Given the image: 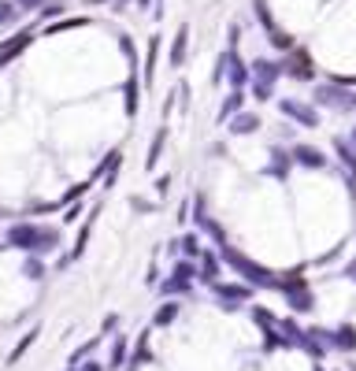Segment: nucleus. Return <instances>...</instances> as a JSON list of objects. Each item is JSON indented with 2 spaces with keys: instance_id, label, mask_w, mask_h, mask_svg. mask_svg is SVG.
Here are the masks:
<instances>
[{
  "instance_id": "obj_1",
  "label": "nucleus",
  "mask_w": 356,
  "mask_h": 371,
  "mask_svg": "<svg viewBox=\"0 0 356 371\" xmlns=\"http://www.w3.org/2000/svg\"><path fill=\"white\" fill-rule=\"evenodd\" d=\"M219 260L234 271V275H241V282H249L253 290H278V275H275V271L264 267L260 260L245 256L237 245H219Z\"/></svg>"
},
{
  "instance_id": "obj_2",
  "label": "nucleus",
  "mask_w": 356,
  "mask_h": 371,
  "mask_svg": "<svg viewBox=\"0 0 356 371\" xmlns=\"http://www.w3.org/2000/svg\"><path fill=\"white\" fill-rule=\"evenodd\" d=\"M249 71H253V101H275V82L282 79V63H275V60H253L249 63Z\"/></svg>"
},
{
  "instance_id": "obj_3",
  "label": "nucleus",
  "mask_w": 356,
  "mask_h": 371,
  "mask_svg": "<svg viewBox=\"0 0 356 371\" xmlns=\"http://www.w3.org/2000/svg\"><path fill=\"white\" fill-rule=\"evenodd\" d=\"M230 82V90H245L253 79V71H249V63H245L241 56H237V45H230L219 56V63H215V82Z\"/></svg>"
},
{
  "instance_id": "obj_4",
  "label": "nucleus",
  "mask_w": 356,
  "mask_h": 371,
  "mask_svg": "<svg viewBox=\"0 0 356 371\" xmlns=\"http://www.w3.org/2000/svg\"><path fill=\"white\" fill-rule=\"evenodd\" d=\"M212 293H215V301H219L223 312H237L241 304L253 301L249 282H212Z\"/></svg>"
},
{
  "instance_id": "obj_5",
  "label": "nucleus",
  "mask_w": 356,
  "mask_h": 371,
  "mask_svg": "<svg viewBox=\"0 0 356 371\" xmlns=\"http://www.w3.org/2000/svg\"><path fill=\"white\" fill-rule=\"evenodd\" d=\"M312 101H316V108H330V112H353V108H356V93H349L338 82H327V85H319V90H316Z\"/></svg>"
},
{
  "instance_id": "obj_6",
  "label": "nucleus",
  "mask_w": 356,
  "mask_h": 371,
  "mask_svg": "<svg viewBox=\"0 0 356 371\" xmlns=\"http://www.w3.org/2000/svg\"><path fill=\"white\" fill-rule=\"evenodd\" d=\"M37 231L41 223H30V220H19L4 231V245L8 249H19V253H34L37 249Z\"/></svg>"
},
{
  "instance_id": "obj_7",
  "label": "nucleus",
  "mask_w": 356,
  "mask_h": 371,
  "mask_svg": "<svg viewBox=\"0 0 356 371\" xmlns=\"http://www.w3.org/2000/svg\"><path fill=\"white\" fill-rule=\"evenodd\" d=\"M278 112L286 119H294L297 126H308V130L319 126V108L308 104V101H297V97H282V101H278Z\"/></svg>"
},
{
  "instance_id": "obj_8",
  "label": "nucleus",
  "mask_w": 356,
  "mask_h": 371,
  "mask_svg": "<svg viewBox=\"0 0 356 371\" xmlns=\"http://www.w3.org/2000/svg\"><path fill=\"white\" fill-rule=\"evenodd\" d=\"M282 74H289V79H297V82H312L316 79V63H312V56L305 49H289V60L282 63Z\"/></svg>"
},
{
  "instance_id": "obj_9",
  "label": "nucleus",
  "mask_w": 356,
  "mask_h": 371,
  "mask_svg": "<svg viewBox=\"0 0 356 371\" xmlns=\"http://www.w3.org/2000/svg\"><path fill=\"white\" fill-rule=\"evenodd\" d=\"M267 167H264V174L267 179H275V182H286L289 179V167H294V152L289 149H282V145H271L267 149Z\"/></svg>"
},
{
  "instance_id": "obj_10",
  "label": "nucleus",
  "mask_w": 356,
  "mask_h": 371,
  "mask_svg": "<svg viewBox=\"0 0 356 371\" xmlns=\"http://www.w3.org/2000/svg\"><path fill=\"white\" fill-rule=\"evenodd\" d=\"M34 45V30H23V34H15V38H8L4 45H0V67H8L12 60H19L23 52Z\"/></svg>"
},
{
  "instance_id": "obj_11",
  "label": "nucleus",
  "mask_w": 356,
  "mask_h": 371,
  "mask_svg": "<svg viewBox=\"0 0 356 371\" xmlns=\"http://www.w3.org/2000/svg\"><path fill=\"white\" fill-rule=\"evenodd\" d=\"M289 152H294V163H297V167H308V171H323V167H327V156H323V149L308 145V141H300V145H294Z\"/></svg>"
},
{
  "instance_id": "obj_12",
  "label": "nucleus",
  "mask_w": 356,
  "mask_h": 371,
  "mask_svg": "<svg viewBox=\"0 0 356 371\" xmlns=\"http://www.w3.org/2000/svg\"><path fill=\"white\" fill-rule=\"evenodd\" d=\"M260 126H264V119L256 112H237L234 119H226V134H230V138H249Z\"/></svg>"
},
{
  "instance_id": "obj_13",
  "label": "nucleus",
  "mask_w": 356,
  "mask_h": 371,
  "mask_svg": "<svg viewBox=\"0 0 356 371\" xmlns=\"http://www.w3.org/2000/svg\"><path fill=\"white\" fill-rule=\"evenodd\" d=\"M60 245H63V231H60V226H56V223H41L34 253H37V256H49V253H56Z\"/></svg>"
},
{
  "instance_id": "obj_14",
  "label": "nucleus",
  "mask_w": 356,
  "mask_h": 371,
  "mask_svg": "<svg viewBox=\"0 0 356 371\" xmlns=\"http://www.w3.org/2000/svg\"><path fill=\"white\" fill-rule=\"evenodd\" d=\"M219 267H223V260H219V249H215V253H208V249H204V253L197 256V271H201V282H219Z\"/></svg>"
},
{
  "instance_id": "obj_15",
  "label": "nucleus",
  "mask_w": 356,
  "mask_h": 371,
  "mask_svg": "<svg viewBox=\"0 0 356 371\" xmlns=\"http://www.w3.org/2000/svg\"><path fill=\"white\" fill-rule=\"evenodd\" d=\"M237 112H245V90H230V93H226V101L219 104V115H215V123L226 126V119H234Z\"/></svg>"
},
{
  "instance_id": "obj_16",
  "label": "nucleus",
  "mask_w": 356,
  "mask_h": 371,
  "mask_svg": "<svg viewBox=\"0 0 356 371\" xmlns=\"http://www.w3.org/2000/svg\"><path fill=\"white\" fill-rule=\"evenodd\" d=\"M186 52H189V26H178V34H175V45H171L167 63H171V67H182V63H186Z\"/></svg>"
},
{
  "instance_id": "obj_17",
  "label": "nucleus",
  "mask_w": 356,
  "mask_h": 371,
  "mask_svg": "<svg viewBox=\"0 0 356 371\" xmlns=\"http://www.w3.org/2000/svg\"><path fill=\"white\" fill-rule=\"evenodd\" d=\"M334 156H338L345 163V171H349V179L356 182V145L353 141H341V138H334Z\"/></svg>"
},
{
  "instance_id": "obj_18",
  "label": "nucleus",
  "mask_w": 356,
  "mask_h": 371,
  "mask_svg": "<svg viewBox=\"0 0 356 371\" xmlns=\"http://www.w3.org/2000/svg\"><path fill=\"white\" fill-rule=\"evenodd\" d=\"M330 345L341 349V353H353V349H356V327L353 323H341L338 331H330Z\"/></svg>"
},
{
  "instance_id": "obj_19",
  "label": "nucleus",
  "mask_w": 356,
  "mask_h": 371,
  "mask_svg": "<svg viewBox=\"0 0 356 371\" xmlns=\"http://www.w3.org/2000/svg\"><path fill=\"white\" fill-rule=\"evenodd\" d=\"M286 301H289V308H294V312H312V308H316V297H312V290H308V286L289 290V293H286Z\"/></svg>"
},
{
  "instance_id": "obj_20",
  "label": "nucleus",
  "mask_w": 356,
  "mask_h": 371,
  "mask_svg": "<svg viewBox=\"0 0 356 371\" xmlns=\"http://www.w3.org/2000/svg\"><path fill=\"white\" fill-rule=\"evenodd\" d=\"M23 275L30 279V282H41L49 275V267H45V256H37V253H26V260H23Z\"/></svg>"
},
{
  "instance_id": "obj_21",
  "label": "nucleus",
  "mask_w": 356,
  "mask_h": 371,
  "mask_svg": "<svg viewBox=\"0 0 356 371\" xmlns=\"http://www.w3.org/2000/svg\"><path fill=\"white\" fill-rule=\"evenodd\" d=\"M142 112V82H137V71L130 74L126 82V115H137Z\"/></svg>"
},
{
  "instance_id": "obj_22",
  "label": "nucleus",
  "mask_w": 356,
  "mask_h": 371,
  "mask_svg": "<svg viewBox=\"0 0 356 371\" xmlns=\"http://www.w3.org/2000/svg\"><path fill=\"white\" fill-rule=\"evenodd\" d=\"M178 249H182V256H186V260H197V256L204 253V249H201V234H197V231L182 234V238H178Z\"/></svg>"
},
{
  "instance_id": "obj_23",
  "label": "nucleus",
  "mask_w": 356,
  "mask_h": 371,
  "mask_svg": "<svg viewBox=\"0 0 356 371\" xmlns=\"http://www.w3.org/2000/svg\"><path fill=\"white\" fill-rule=\"evenodd\" d=\"M164 145H167V126H164V130H156L153 145H149V156H145V167H149V171H153L156 163H160V152H164Z\"/></svg>"
},
{
  "instance_id": "obj_24",
  "label": "nucleus",
  "mask_w": 356,
  "mask_h": 371,
  "mask_svg": "<svg viewBox=\"0 0 356 371\" xmlns=\"http://www.w3.org/2000/svg\"><path fill=\"white\" fill-rule=\"evenodd\" d=\"M253 8H256V19H260V26L267 30V34H278L275 15H271V8H267V0H253Z\"/></svg>"
},
{
  "instance_id": "obj_25",
  "label": "nucleus",
  "mask_w": 356,
  "mask_h": 371,
  "mask_svg": "<svg viewBox=\"0 0 356 371\" xmlns=\"http://www.w3.org/2000/svg\"><path fill=\"white\" fill-rule=\"evenodd\" d=\"M189 290H193V282H182L175 275H171L167 282H160V293H164V297H182V293H189Z\"/></svg>"
},
{
  "instance_id": "obj_26",
  "label": "nucleus",
  "mask_w": 356,
  "mask_h": 371,
  "mask_svg": "<svg viewBox=\"0 0 356 371\" xmlns=\"http://www.w3.org/2000/svg\"><path fill=\"white\" fill-rule=\"evenodd\" d=\"M175 315H178V304L175 301H164L156 308V315H153V327H167V323H175Z\"/></svg>"
},
{
  "instance_id": "obj_27",
  "label": "nucleus",
  "mask_w": 356,
  "mask_h": 371,
  "mask_svg": "<svg viewBox=\"0 0 356 371\" xmlns=\"http://www.w3.org/2000/svg\"><path fill=\"white\" fill-rule=\"evenodd\" d=\"M123 356H126V338L119 334L115 342H112V356H108V371H119V368H123Z\"/></svg>"
},
{
  "instance_id": "obj_28",
  "label": "nucleus",
  "mask_w": 356,
  "mask_h": 371,
  "mask_svg": "<svg viewBox=\"0 0 356 371\" xmlns=\"http://www.w3.org/2000/svg\"><path fill=\"white\" fill-rule=\"evenodd\" d=\"M34 342H37V331H26V334H23V342H19V345L12 349V356H8V364H12V368H15V364H19V360H23V353H26V349H30V345H34Z\"/></svg>"
},
{
  "instance_id": "obj_29",
  "label": "nucleus",
  "mask_w": 356,
  "mask_h": 371,
  "mask_svg": "<svg viewBox=\"0 0 356 371\" xmlns=\"http://www.w3.org/2000/svg\"><path fill=\"white\" fill-rule=\"evenodd\" d=\"M19 12H23V8H19L15 0H0V26H12L19 19Z\"/></svg>"
},
{
  "instance_id": "obj_30",
  "label": "nucleus",
  "mask_w": 356,
  "mask_h": 371,
  "mask_svg": "<svg viewBox=\"0 0 356 371\" xmlns=\"http://www.w3.org/2000/svg\"><path fill=\"white\" fill-rule=\"evenodd\" d=\"M156 52H160V38L149 41V60H145V82H153V71H156Z\"/></svg>"
},
{
  "instance_id": "obj_31",
  "label": "nucleus",
  "mask_w": 356,
  "mask_h": 371,
  "mask_svg": "<svg viewBox=\"0 0 356 371\" xmlns=\"http://www.w3.org/2000/svg\"><path fill=\"white\" fill-rule=\"evenodd\" d=\"M90 19H63V23H56V26H49L45 34H60V30H78V26H85Z\"/></svg>"
},
{
  "instance_id": "obj_32",
  "label": "nucleus",
  "mask_w": 356,
  "mask_h": 371,
  "mask_svg": "<svg viewBox=\"0 0 356 371\" xmlns=\"http://www.w3.org/2000/svg\"><path fill=\"white\" fill-rule=\"evenodd\" d=\"M153 193H156V197H167V193H171V174H160V179L153 182Z\"/></svg>"
},
{
  "instance_id": "obj_33",
  "label": "nucleus",
  "mask_w": 356,
  "mask_h": 371,
  "mask_svg": "<svg viewBox=\"0 0 356 371\" xmlns=\"http://www.w3.org/2000/svg\"><path fill=\"white\" fill-rule=\"evenodd\" d=\"M60 12H63V4H60V0H49V4L41 8V19H52V15H60Z\"/></svg>"
},
{
  "instance_id": "obj_34",
  "label": "nucleus",
  "mask_w": 356,
  "mask_h": 371,
  "mask_svg": "<svg viewBox=\"0 0 356 371\" xmlns=\"http://www.w3.org/2000/svg\"><path fill=\"white\" fill-rule=\"evenodd\" d=\"M78 215H82V204L74 201V204H67V212H63V223H74Z\"/></svg>"
},
{
  "instance_id": "obj_35",
  "label": "nucleus",
  "mask_w": 356,
  "mask_h": 371,
  "mask_svg": "<svg viewBox=\"0 0 356 371\" xmlns=\"http://www.w3.org/2000/svg\"><path fill=\"white\" fill-rule=\"evenodd\" d=\"M130 208H134V212H153V204L142 201V197H130Z\"/></svg>"
},
{
  "instance_id": "obj_36",
  "label": "nucleus",
  "mask_w": 356,
  "mask_h": 371,
  "mask_svg": "<svg viewBox=\"0 0 356 371\" xmlns=\"http://www.w3.org/2000/svg\"><path fill=\"white\" fill-rule=\"evenodd\" d=\"M78 371H108V364H101V360H85Z\"/></svg>"
},
{
  "instance_id": "obj_37",
  "label": "nucleus",
  "mask_w": 356,
  "mask_h": 371,
  "mask_svg": "<svg viewBox=\"0 0 356 371\" xmlns=\"http://www.w3.org/2000/svg\"><path fill=\"white\" fill-rule=\"evenodd\" d=\"M15 4H19V8H26V12H30V8H45L49 0H15Z\"/></svg>"
},
{
  "instance_id": "obj_38",
  "label": "nucleus",
  "mask_w": 356,
  "mask_h": 371,
  "mask_svg": "<svg viewBox=\"0 0 356 371\" xmlns=\"http://www.w3.org/2000/svg\"><path fill=\"white\" fill-rule=\"evenodd\" d=\"M345 279H349V282H356V256L349 260V264H345Z\"/></svg>"
},
{
  "instance_id": "obj_39",
  "label": "nucleus",
  "mask_w": 356,
  "mask_h": 371,
  "mask_svg": "<svg viewBox=\"0 0 356 371\" xmlns=\"http://www.w3.org/2000/svg\"><path fill=\"white\" fill-rule=\"evenodd\" d=\"M115 323H119V315H108V320L101 323V331H115Z\"/></svg>"
},
{
  "instance_id": "obj_40",
  "label": "nucleus",
  "mask_w": 356,
  "mask_h": 371,
  "mask_svg": "<svg viewBox=\"0 0 356 371\" xmlns=\"http://www.w3.org/2000/svg\"><path fill=\"white\" fill-rule=\"evenodd\" d=\"M349 141H353V145H356V126H353V134H349Z\"/></svg>"
},
{
  "instance_id": "obj_41",
  "label": "nucleus",
  "mask_w": 356,
  "mask_h": 371,
  "mask_svg": "<svg viewBox=\"0 0 356 371\" xmlns=\"http://www.w3.org/2000/svg\"><path fill=\"white\" fill-rule=\"evenodd\" d=\"M137 4H142V8H145V4H149V0H137Z\"/></svg>"
},
{
  "instance_id": "obj_42",
  "label": "nucleus",
  "mask_w": 356,
  "mask_h": 371,
  "mask_svg": "<svg viewBox=\"0 0 356 371\" xmlns=\"http://www.w3.org/2000/svg\"><path fill=\"white\" fill-rule=\"evenodd\" d=\"M4 249H8V245H4V242H0V253H4Z\"/></svg>"
}]
</instances>
